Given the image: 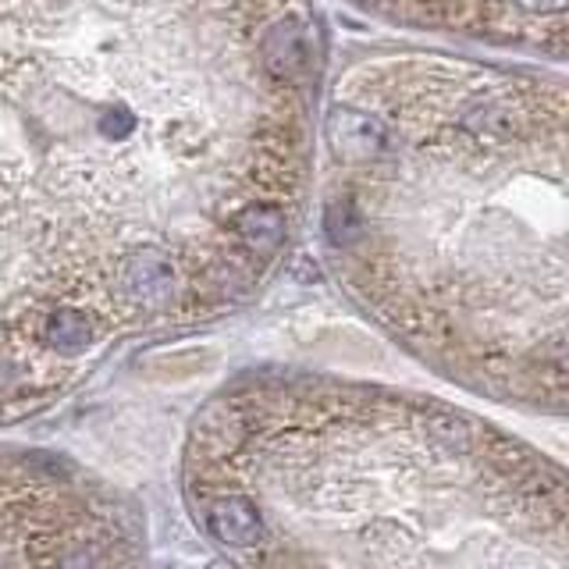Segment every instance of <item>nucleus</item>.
<instances>
[{"label":"nucleus","instance_id":"obj_1","mask_svg":"<svg viewBox=\"0 0 569 569\" xmlns=\"http://www.w3.org/2000/svg\"><path fill=\"white\" fill-rule=\"evenodd\" d=\"M307 0H0V406L246 299L310 174Z\"/></svg>","mask_w":569,"mask_h":569},{"label":"nucleus","instance_id":"obj_2","mask_svg":"<svg viewBox=\"0 0 569 569\" xmlns=\"http://www.w3.org/2000/svg\"><path fill=\"white\" fill-rule=\"evenodd\" d=\"M325 242L399 335L491 378L562 391L566 82L381 53L335 82Z\"/></svg>","mask_w":569,"mask_h":569},{"label":"nucleus","instance_id":"obj_3","mask_svg":"<svg viewBox=\"0 0 569 569\" xmlns=\"http://www.w3.org/2000/svg\"><path fill=\"white\" fill-rule=\"evenodd\" d=\"M352 4L420 32H445L495 47H527L551 58L566 53L569 0H352Z\"/></svg>","mask_w":569,"mask_h":569},{"label":"nucleus","instance_id":"obj_4","mask_svg":"<svg viewBox=\"0 0 569 569\" xmlns=\"http://www.w3.org/2000/svg\"><path fill=\"white\" fill-rule=\"evenodd\" d=\"M203 523L228 548H260L267 541L263 516L257 502L242 491H218L203 498Z\"/></svg>","mask_w":569,"mask_h":569}]
</instances>
